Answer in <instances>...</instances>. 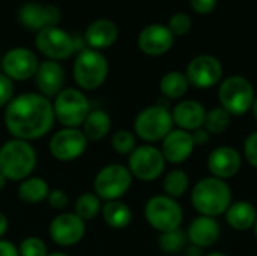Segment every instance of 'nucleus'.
I'll return each mask as SVG.
<instances>
[{
  "instance_id": "1",
  "label": "nucleus",
  "mask_w": 257,
  "mask_h": 256,
  "mask_svg": "<svg viewBox=\"0 0 257 256\" xmlns=\"http://www.w3.org/2000/svg\"><path fill=\"white\" fill-rule=\"evenodd\" d=\"M53 103L41 94H21L9 101L5 125L14 139L35 140L44 137L54 124Z\"/></svg>"
},
{
  "instance_id": "2",
  "label": "nucleus",
  "mask_w": 257,
  "mask_h": 256,
  "mask_svg": "<svg viewBox=\"0 0 257 256\" xmlns=\"http://www.w3.org/2000/svg\"><path fill=\"white\" fill-rule=\"evenodd\" d=\"M233 196L230 186L215 177H206L196 183L191 192V205L199 216L218 217L232 205Z\"/></svg>"
},
{
  "instance_id": "3",
  "label": "nucleus",
  "mask_w": 257,
  "mask_h": 256,
  "mask_svg": "<svg viewBox=\"0 0 257 256\" xmlns=\"http://www.w3.org/2000/svg\"><path fill=\"white\" fill-rule=\"evenodd\" d=\"M36 151L27 140L11 139L0 146V172L8 181H24L36 167Z\"/></svg>"
},
{
  "instance_id": "4",
  "label": "nucleus",
  "mask_w": 257,
  "mask_h": 256,
  "mask_svg": "<svg viewBox=\"0 0 257 256\" xmlns=\"http://www.w3.org/2000/svg\"><path fill=\"white\" fill-rule=\"evenodd\" d=\"M254 98L256 92L251 81L242 75H230L220 83V106L232 116H242L251 110Z\"/></svg>"
},
{
  "instance_id": "5",
  "label": "nucleus",
  "mask_w": 257,
  "mask_h": 256,
  "mask_svg": "<svg viewBox=\"0 0 257 256\" xmlns=\"http://www.w3.org/2000/svg\"><path fill=\"white\" fill-rule=\"evenodd\" d=\"M172 112L160 104L143 109L134 121V134L142 140L151 143L163 142V139L173 130Z\"/></svg>"
},
{
  "instance_id": "6",
  "label": "nucleus",
  "mask_w": 257,
  "mask_h": 256,
  "mask_svg": "<svg viewBox=\"0 0 257 256\" xmlns=\"http://www.w3.org/2000/svg\"><path fill=\"white\" fill-rule=\"evenodd\" d=\"M145 219L155 231L163 234L181 228L184 211L176 199L166 195H157L146 202Z\"/></svg>"
},
{
  "instance_id": "7",
  "label": "nucleus",
  "mask_w": 257,
  "mask_h": 256,
  "mask_svg": "<svg viewBox=\"0 0 257 256\" xmlns=\"http://www.w3.org/2000/svg\"><path fill=\"white\" fill-rule=\"evenodd\" d=\"M54 118L65 128H78L90 112V104L86 95L74 88L62 89L53 103Z\"/></svg>"
},
{
  "instance_id": "8",
  "label": "nucleus",
  "mask_w": 257,
  "mask_h": 256,
  "mask_svg": "<svg viewBox=\"0 0 257 256\" xmlns=\"http://www.w3.org/2000/svg\"><path fill=\"white\" fill-rule=\"evenodd\" d=\"M74 80L84 91L98 89L108 75V60L98 50H83L74 62Z\"/></svg>"
},
{
  "instance_id": "9",
  "label": "nucleus",
  "mask_w": 257,
  "mask_h": 256,
  "mask_svg": "<svg viewBox=\"0 0 257 256\" xmlns=\"http://www.w3.org/2000/svg\"><path fill=\"white\" fill-rule=\"evenodd\" d=\"M131 186L133 175L126 166L108 164L96 174L93 180V193L105 202L120 201V198L131 189Z\"/></svg>"
},
{
  "instance_id": "10",
  "label": "nucleus",
  "mask_w": 257,
  "mask_h": 256,
  "mask_svg": "<svg viewBox=\"0 0 257 256\" xmlns=\"http://www.w3.org/2000/svg\"><path fill=\"white\" fill-rule=\"evenodd\" d=\"M166 158L160 148L154 145H140L128 155V169L133 178L140 181H155L166 169Z\"/></svg>"
},
{
  "instance_id": "11",
  "label": "nucleus",
  "mask_w": 257,
  "mask_h": 256,
  "mask_svg": "<svg viewBox=\"0 0 257 256\" xmlns=\"http://www.w3.org/2000/svg\"><path fill=\"white\" fill-rule=\"evenodd\" d=\"M35 45L39 50V53L47 56L48 60L54 62L71 57L75 50V42L72 36L57 26L39 30L35 38Z\"/></svg>"
},
{
  "instance_id": "12",
  "label": "nucleus",
  "mask_w": 257,
  "mask_h": 256,
  "mask_svg": "<svg viewBox=\"0 0 257 256\" xmlns=\"http://www.w3.org/2000/svg\"><path fill=\"white\" fill-rule=\"evenodd\" d=\"M87 139L78 128H62L50 140V152L57 161H74L84 154Z\"/></svg>"
},
{
  "instance_id": "13",
  "label": "nucleus",
  "mask_w": 257,
  "mask_h": 256,
  "mask_svg": "<svg viewBox=\"0 0 257 256\" xmlns=\"http://www.w3.org/2000/svg\"><path fill=\"white\" fill-rule=\"evenodd\" d=\"M185 75L190 81V86L209 89L221 81L223 65L212 54H200L188 63Z\"/></svg>"
},
{
  "instance_id": "14",
  "label": "nucleus",
  "mask_w": 257,
  "mask_h": 256,
  "mask_svg": "<svg viewBox=\"0 0 257 256\" xmlns=\"http://www.w3.org/2000/svg\"><path fill=\"white\" fill-rule=\"evenodd\" d=\"M39 66V60L36 54L24 47H17L5 53L2 59L3 74L11 80H29L35 77Z\"/></svg>"
},
{
  "instance_id": "15",
  "label": "nucleus",
  "mask_w": 257,
  "mask_h": 256,
  "mask_svg": "<svg viewBox=\"0 0 257 256\" xmlns=\"http://www.w3.org/2000/svg\"><path fill=\"white\" fill-rule=\"evenodd\" d=\"M48 232L57 246L69 247L83 240L86 234V222L75 213H63L51 220Z\"/></svg>"
},
{
  "instance_id": "16",
  "label": "nucleus",
  "mask_w": 257,
  "mask_h": 256,
  "mask_svg": "<svg viewBox=\"0 0 257 256\" xmlns=\"http://www.w3.org/2000/svg\"><path fill=\"white\" fill-rule=\"evenodd\" d=\"M206 164L211 177L226 181L239 174L242 167V155L235 148L224 145L211 151Z\"/></svg>"
},
{
  "instance_id": "17",
  "label": "nucleus",
  "mask_w": 257,
  "mask_h": 256,
  "mask_svg": "<svg viewBox=\"0 0 257 256\" xmlns=\"http://www.w3.org/2000/svg\"><path fill=\"white\" fill-rule=\"evenodd\" d=\"M60 11L54 5H39V3H26L18 11L20 23L32 30H42L45 27L56 26L60 21Z\"/></svg>"
},
{
  "instance_id": "18",
  "label": "nucleus",
  "mask_w": 257,
  "mask_h": 256,
  "mask_svg": "<svg viewBox=\"0 0 257 256\" xmlns=\"http://www.w3.org/2000/svg\"><path fill=\"white\" fill-rule=\"evenodd\" d=\"M194 148H196V143H194L193 134L190 131L173 128L163 139L161 152L167 163L181 164L191 157Z\"/></svg>"
},
{
  "instance_id": "19",
  "label": "nucleus",
  "mask_w": 257,
  "mask_h": 256,
  "mask_svg": "<svg viewBox=\"0 0 257 256\" xmlns=\"http://www.w3.org/2000/svg\"><path fill=\"white\" fill-rule=\"evenodd\" d=\"M139 48L148 56H161L167 53L173 42L175 35L163 24H149L139 35Z\"/></svg>"
},
{
  "instance_id": "20",
  "label": "nucleus",
  "mask_w": 257,
  "mask_h": 256,
  "mask_svg": "<svg viewBox=\"0 0 257 256\" xmlns=\"http://www.w3.org/2000/svg\"><path fill=\"white\" fill-rule=\"evenodd\" d=\"M221 235L220 223L215 217L197 216L187 229V238L190 244H194L202 249L214 246Z\"/></svg>"
},
{
  "instance_id": "21",
  "label": "nucleus",
  "mask_w": 257,
  "mask_h": 256,
  "mask_svg": "<svg viewBox=\"0 0 257 256\" xmlns=\"http://www.w3.org/2000/svg\"><path fill=\"white\" fill-rule=\"evenodd\" d=\"M205 116H206V109L203 107V104L194 100H182L172 110L173 124L179 130H185L190 133L203 127Z\"/></svg>"
},
{
  "instance_id": "22",
  "label": "nucleus",
  "mask_w": 257,
  "mask_h": 256,
  "mask_svg": "<svg viewBox=\"0 0 257 256\" xmlns=\"http://www.w3.org/2000/svg\"><path fill=\"white\" fill-rule=\"evenodd\" d=\"M35 83L45 98L56 97L62 89L65 83V72L63 68L54 62V60H45L39 63L38 71L35 74Z\"/></svg>"
},
{
  "instance_id": "23",
  "label": "nucleus",
  "mask_w": 257,
  "mask_h": 256,
  "mask_svg": "<svg viewBox=\"0 0 257 256\" xmlns=\"http://www.w3.org/2000/svg\"><path fill=\"white\" fill-rule=\"evenodd\" d=\"M117 35H119L117 26L111 20L101 18V20L93 21L86 29L84 39H86L87 45L92 50H98L99 51V50L111 47L116 42Z\"/></svg>"
},
{
  "instance_id": "24",
  "label": "nucleus",
  "mask_w": 257,
  "mask_h": 256,
  "mask_svg": "<svg viewBox=\"0 0 257 256\" xmlns=\"http://www.w3.org/2000/svg\"><path fill=\"white\" fill-rule=\"evenodd\" d=\"M224 217L232 229L238 232H245L248 229H253L257 219V210L248 201H236L232 202V205L227 208Z\"/></svg>"
},
{
  "instance_id": "25",
  "label": "nucleus",
  "mask_w": 257,
  "mask_h": 256,
  "mask_svg": "<svg viewBox=\"0 0 257 256\" xmlns=\"http://www.w3.org/2000/svg\"><path fill=\"white\" fill-rule=\"evenodd\" d=\"M111 128V118L107 112L98 109V110H90L87 118L83 122V133L87 140L96 142L104 139Z\"/></svg>"
},
{
  "instance_id": "26",
  "label": "nucleus",
  "mask_w": 257,
  "mask_h": 256,
  "mask_svg": "<svg viewBox=\"0 0 257 256\" xmlns=\"http://www.w3.org/2000/svg\"><path fill=\"white\" fill-rule=\"evenodd\" d=\"M101 214H102L104 222L113 229H123L130 226L133 220V211L122 201L105 202L101 208Z\"/></svg>"
},
{
  "instance_id": "27",
  "label": "nucleus",
  "mask_w": 257,
  "mask_h": 256,
  "mask_svg": "<svg viewBox=\"0 0 257 256\" xmlns=\"http://www.w3.org/2000/svg\"><path fill=\"white\" fill-rule=\"evenodd\" d=\"M50 187L44 178L29 177L18 186V198L27 204H39L48 198Z\"/></svg>"
},
{
  "instance_id": "28",
  "label": "nucleus",
  "mask_w": 257,
  "mask_h": 256,
  "mask_svg": "<svg viewBox=\"0 0 257 256\" xmlns=\"http://www.w3.org/2000/svg\"><path fill=\"white\" fill-rule=\"evenodd\" d=\"M188 88H190V81L187 75L179 71H170L164 74L160 81L161 94L170 100H181L188 92Z\"/></svg>"
},
{
  "instance_id": "29",
  "label": "nucleus",
  "mask_w": 257,
  "mask_h": 256,
  "mask_svg": "<svg viewBox=\"0 0 257 256\" xmlns=\"http://www.w3.org/2000/svg\"><path fill=\"white\" fill-rule=\"evenodd\" d=\"M190 187V177L184 169H173L166 174L163 181L164 195L173 199L182 198Z\"/></svg>"
},
{
  "instance_id": "30",
  "label": "nucleus",
  "mask_w": 257,
  "mask_h": 256,
  "mask_svg": "<svg viewBox=\"0 0 257 256\" xmlns=\"http://www.w3.org/2000/svg\"><path fill=\"white\" fill-rule=\"evenodd\" d=\"M230 124H232V115L226 112L221 106L206 110L203 128L209 134H223L224 131H227Z\"/></svg>"
},
{
  "instance_id": "31",
  "label": "nucleus",
  "mask_w": 257,
  "mask_h": 256,
  "mask_svg": "<svg viewBox=\"0 0 257 256\" xmlns=\"http://www.w3.org/2000/svg\"><path fill=\"white\" fill-rule=\"evenodd\" d=\"M101 199L90 192L80 195L75 201V214L84 222L95 219L101 213Z\"/></svg>"
},
{
  "instance_id": "32",
  "label": "nucleus",
  "mask_w": 257,
  "mask_h": 256,
  "mask_svg": "<svg viewBox=\"0 0 257 256\" xmlns=\"http://www.w3.org/2000/svg\"><path fill=\"white\" fill-rule=\"evenodd\" d=\"M187 241H188L187 232H184L181 228L175 231L163 232L160 234V238H158L160 249L166 253H178L184 250L187 247Z\"/></svg>"
},
{
  "instance_id": "33",
  "label": "nucleus",
  "mask_w": 257,
  "mask_h": 256,
  "mask_svg": "<svg viewBox=\"0 0 257 256\" xmlns=\"http://www.w3.org/2000/svg\"><path fill=\"white\" fill-rule=\"evenodd\" d=\"M111 146L120 155H130L136 149V136L130 130H117L111 136Z\"/></svg>"
},
{
  "instance_id": "34",
  "label": "nucleus",
  "mask_w": 257,
  "mask_h": 256,
  "mask_svg": "<svg viewBox=\"0 0 257 256\" xmlns=\"http://www.w3.org/2000/svg\"><path fill=\"white\" fill-rule=\"evenodd\" d=\"M20 256H47V246L38 237H27L18 246Z\"/></svg>"
},
{
  "instance_id": "35",
  "label": "nucleus",
  "mask_w": 257,
  "mask_h": 256,
  "mask_svg": "<svg viewBox=\"0 0 257 256\" xmlns=\"http://www.w3.org/2000/svg\"><path fill=\"white\" fill-rule=\"evenodd\" d=\"M167 27L175 36H184L191 29V17L184 12H176L170 17Z\"/></svg>"
},
{
  "instance_id": "36",
  "label": "nucleus",
  "mask_w": 257,
  "mask_h": 256,
  "mask_svg": "<svg viewBox=\"0 0 257 256\" xmlns=\"http://www.w3.org/2000/svg\"><path fill=\"white\" fill-rule=\"evenodd\" d=\"M244 158L251 167L257 169V131L248 134L244 142Z\"/></svg>"
},
{
  "instance_id": "37",
  "label": "nucleus",
  "mask_w": 257,
  "mask_h": 256,
  "mask_svg": "<svg viewBox=\"0 0 257 256\" xmlns=\"http://www.w3.org/2000/svg\"><path fill=\"white\" fill-rule=\"evenodd\" d=\"M14 95V83L5 74H0V107L8 106Z\"/></svg>"
},
{
  "instance_id": "38",
  "label": "nucleus",
  "mask_w": 257,
  "mask_h": 256,
  "mask_svg": "<svg viewBox=\"0 0 257 256\" xmlns=\"http://www.w3.org/2000/svg\"><path fill=\"white\" fill-rule=\"evenodd\" d=\"M47 201H48V204H50L53 208H56V210H63V208H66V205H68V202H69V198H68V195H66L63 190L54 189V190H50Z\"/></svg>"
},
{
  "instance_id": "39",
  "label": "nucleus",
  "mask_w": 257,
  "mask_h": 256,
  "mask_svg": "<svg viewBox=\"0 0 257 256\" xmlns=\"http://www.w3.org/2000/svg\"><path fill=\"white\" fill-rule=\"evenodd\" d=\"M190 5H191L193 11H196L197 14L206 15L215 9L217 0H190Z\"/></svg>"
},
{
  "instance_id": "40",
  "label": "nucleus",
  "mask_w": 257,
  "mask_h": 256,
  "mask_svg": "<svg viewBox=\"0 0 257 256\" xmlns=\"http://www.w3.org/2000/svg\"><path fill=\"white\" fill-rule=\"evenodd\" d=\"M191 134H193V140H194L196 146H203V145H206V143L209 142V139H211V134H209L203 127L199 128V130H196V131H193Z\"/></svg>"
},
{
  "instance_id": "41",
  "label": "nucleus",
  "mask_w": 257,
  "mask_h": 256,
  "mask_svg": "<svg viewBox=\"0 0 257 256\" xmlns=\"http://www.w3.org/2000/svg\"><path fill=\"white\" fill-rule=\"evenodd\" d=\"M0 256H20L18 247L11 241L0 238Z\"/></svg>"
},
{
  "instance_id": "42",
  "label": "nucleus",
  "mask_w": 257,
  "mask_h": 256,
  "mask_svg": "<svg viewBox=\"0 0 257 256\" xmlns=\"http://www.w3.org/2000/svg\"><path fill=\"white\" fill-rule=\"evenodd\" d=\"M205 249L202 247H197L194 244H188L185 249H184V256H205Z\"/></svg>"
},
{
  "instance_id": "43",
  "label": "nucleus",
  "mask_w": 257,
  "mask_h": 256,
  "mask_svg": "<svg viewBox=\"0 0 257 256\" xmlns=\"http://www.w3.org/2000/svg\"><path fill=\"white\" fill-rule=\"evenodd\" d=\"M8 226H9V223H8V219H6V216L3 214V213H0V238L6 234V231H8Z\"/></svg>"
},
{
  "instance_id": "44",
  "label": "nucleus",
  "mask_w": 257,
  "mask_h": 256,
  "mask_svg": "<svg viewBox=\"0 0 257 256\" xmlns=\"http://www.w3.org/2000/svg\"><path fill=\"white\" fill-rule=\"evenodd\" d=\"M251 113H253L254 121L257 122V95H256V98H254V101H253V106H251Z\"/></svg>"
},
{
  "instance_id": "45",
  "label": "nucleus",
  "mask_w": 257,
  "mask_h": 256,
  "mask_svg": "<svg viewBox=\"0 0 257 256\" xmlns=\"http://www.w3.org/2000/svg\"><path fill=\"white\" fill-rule=\"evenodd\" d=\"M6 181H8V180H6V178L3 177V174L0 172V192L5 189V186H6Z\"/></svg>"
},
{
  "instance_id": "46",
  "label": "nucleus",
  "mask_w": 257,
  "mask_h": 256,
  "mask_svg": "<svg viewBox=\"0 0 257 256\" xmlns=\"http://www.w3.org/2000/svg\"><path fill=\"white\" fill-rule=\"evenodd\" d=\"M205 256H229L226 255V253H223V252H211V253H208V255Z\"/></svg>"
},
{
  "instance_id": "47",
  "label": "nucleus",
  "mask_w": 257,
  "mask_h": 256,
  "mask_svg": "<svg viewBox=\"0 0 257 256\" xmlns=\"http://www.w3.org/2000/svg\"><path fill=\"white\" fill-rule=\"evenodd\" d=\"M253 232H254V237L257 238V219L256 222H254V226H253Z\"/></svg>"
},
{
  "instance_id": "48",
  "label": "nucleus",
  "mask_w": 257,
  "mask_h": 256,
  "mask_svg": "<svg viewBox=\"0 0 257 256\" xmlns=\"http://www.w3.org/2000/svg\"><path fill=\"white\" fill-rule=\"evenodd\" d=\"M47 256H68V255H65V253H59V252H54V253H50V255H47Z\"/></svg>"
}]
</instances>
